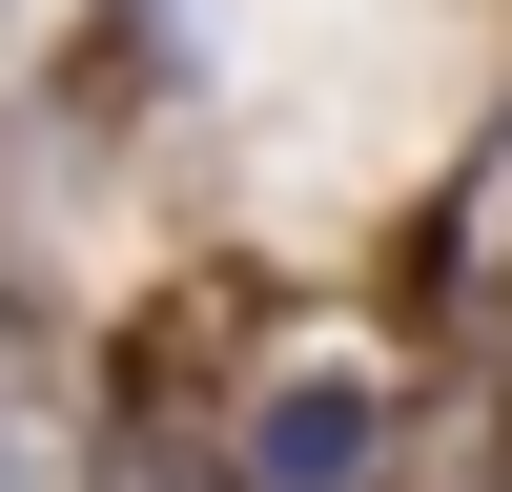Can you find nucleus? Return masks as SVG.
Listing matches in <instances>:
<instances>
[{
  "instance_id": "nucleus-1",
  "label": "nucleus",
  "mask_w": 512,
  "mask_h": 492,
  "mask_svg": "<svg viewBox=\"0 0 512 492\" xmlns=\"http://www.w3.org/2000/svg\"><path fill=\"white\" fill-rule=\"evenodd\" d=\"M246 492H369V390H349V369L267 390V431H246Z\"/></svg>"
},
{
  "instance_id": "nucleus-2",
  "label": "nucleus",
  "mask_w": 512,
  "mask_h": 492,
  "mask_svg": "<svg viewBox=\"0 0 512 492\" xmlns=\"http://www.w3.org/2000/svg\"><path fill=\"white\" fill-rule=\"evenodd\" d=\"M0 492H103V451L62 431V349L0 308Z\"/></svg>"
},
{
  "instance_id": "nucleus-3",
  "label": "nucleus",
  "mask_w": 512,
  "mask_h": 492,
  "mask_svg": "<svg viewBox=\"0 0 512 492\" xmlns=\"http://www.w3.org/2000/svg\"><path fill=\"white\" fill-rule=\"evenodd\" d=\"M431 267H451V287H512V123H492V164H472V185H451Z\"/></svg>"
},
{
  "instance_id": "nucleus-4",
  "label": "nucleus",
  "mask_w": 512,
  "mask_h": 492,
  "mask_svg": "<svg viewBox=\"0 0 512 492\" xmlns=\"http://www.w3.org/2000/svg\"><path fill=\"white\" fill-rule=\"evenodd\" d=\"M103 492H185V472H164V451H103Z\"/></svg>"
}]
</instances>
